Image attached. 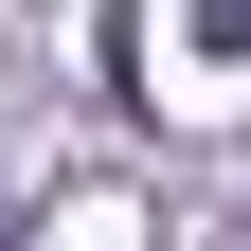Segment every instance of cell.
<instances>
[{"label":"cell","mask_w":251,"mask_h":251,"mask_svg":"<svg viewBox=\"0 0 251 251\" xmlns=\"http://www.w3.org/2000/svg\"><path fill=\"white\" fill-rule=\"evenodd\" d=\"M198 36H215V54H251V0H198Z\"/></svg>","instance_id":"cell-1"}]
</instances>
